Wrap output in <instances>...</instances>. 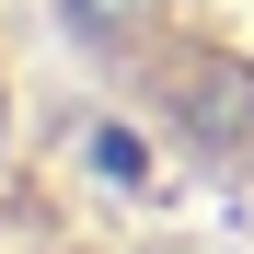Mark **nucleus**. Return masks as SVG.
Here are the masks:
<instances>
[{"mask_svg":"<svg viewBox=\"0 0 254 254\" xmlns=\"http://www.w3.org/2000/svg\"><path fill=\"white\" fill-rule=\"evenodd\" d=\"M139 12H150V0H69V23H81V35H127Z\"/></svg>","mask_w":254,"mask_h":254,"instance_id":"nucleus-1","label":"nucleus"}]
</instances>
